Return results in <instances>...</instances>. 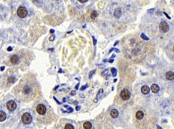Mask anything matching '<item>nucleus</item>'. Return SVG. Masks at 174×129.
Returning <instances> with one entry per match:
<instances>
[{
    "instance_id": "nucleus-8",
    "label": "nucleus",
    "mask_w": 174,
    "mask_h": 129,
    "mask_svg": "<svg viewBox=\"0 0 174 129\" xmlns=\"http://www.w3.org/2000/svg\"><path fill=\"white\" fill-rule=\"evenodd\" d=\"M142 93L143 94H148L149 93V90H150V88L148 87V86H146V85H145V86H143L142 87Z\"/></svg>"
},
{
    "instance_id": "nucleus-5",
    "label": "nucleus",
    "mask_w": 174,
    "mask_h": 129,
    "mask_svg": "<svg viewBox=\"0 0 174 129\" xmlns=\"http://www.w3.org/2000/svg\"><path fill=\"white\" fill-rule=\"evenodd\" d=\"M36 112L40 115H44L46 112H47V108L43 104H39L36 107Z\"/></svg>"
},
{
    "instance_id": "nucleus-16",
    "label": "nucleus",
    "mask_w": 174,
    "mask_h": 129,
    "mask_svg": "<svg viewBox=\"0 0 174 129\" xmlns=\"http://www.w3.org/2000/svg\"><path fill=\"white\" fill-rule=\"evenodd\" d=\"M91 127H92V124H91L90 122H88V121H87V122H85V123L84 124V129H91Z\"/></svg>"
},
{
    "instance_id": "nucleus-11",
    "label": "nucleus",
    "mask_w": 174,
    "mask_h": 129,
    "mask_svg": "<svg viewBox=\"0 0 174 129\" xmlns=\"http://www.w3.org/2000/svg\"><path fill=\"white\" fill-rule=\"evenodd\" d=\"M166 78H167L168 80H173V79H174V73H173V72H171V71L167 72L166 74Z\"/></svg>"
},
{
    "instance_id": "nucleus-12",
    "label": "nucleus",
    "mask_w": 174,
    "mask_h": 129,
    "mask_svg": "<svg viewBox=\"0 0 174 129\" xmlns=\"http://www.w3.org/2000/svg\"><path fill=\"white\" fill-rule=\"evenodd\" d=\"M136 118L138 120H142L143 117H144V113L142 111H141V110H139V111H138L136 113Z\"/></svg>"
},
{
    "instance_id": "nucleus-28",
    "label": "nucleus",
    "mask_w": 174,
    "mask_h": 129,
    "mask_svg": "<svg viewBox=\"0 0 174 129\" xmlns=\"http://www.w3.org/2000/svg\"><path fill=\"white\" fill-rule=\"evenodd\" d=\"M117 43H118V41H117V42H116V43H115V46H116V45H117Z\"/></svg>"
},
{
    "instance_id": "nucleus-18",
    "label": "nucleus",
    "mask_w": 174,
    "mask_h": 129,
    "mask_svg": "<svg viewBox=\"0 0 174 129\" xmlns=\"http://www.w3.org/2000/svg\"><path fill=\"white\" fill-rule=\"evenodd\" d=\"M64 129H74V127H73V125H71V124H67L65 126Z\"/></svg>"
},
{
    "instance_id": "nucleus-2",
    "label": "nucleus",
    "mask_w": 174,
    "mask_h": 129,
    "mask_svg": "<svg viewBox=\"0 0 174 129\" xmlns=\"http://www.w3.org/2000/svg\"><path fill=\"white\" fill-rule=\"evenodd\" d=\"M22 121L23 124H29L31 123L32 121V116L30 115V113H24L23 115H22Z\"/></svg>"
},
{
    "instance_id": "nucleus-14",
    "label": "nucleus",
    "mask_w": 174,
    "mask_h": 129,
    "mask_svg": "<svg viewBox=\"0 0 174 129\" xmlns=\"http://www.w3.org/2000/svg\"><path fill=\"white\" fill-rule=\"evenodd\" d=\"M111 116L113 118H116L118 116V111L115 109H113L112 110H111Z\"/></svg>"
},
{
    "instance_id": "nucleus-21",
    "label": "nucleus",
    "mask_w": 174,
    "mask_h": 129,
    "mask_svg": "<svg viewBox=\"0 0 174 129\" xmlns=\"http://www.w3.org/2000/svg\"><path fill=\"white\" fill-rule=\"evenodd\" d=\"M79 2H80L81 3H84L88 2V0H79Z\"/></svg>"
},
{
    "instance_id": "nucleus-22",
    "label": "nucleus",
    "mask_w": 174,
    "mask_h": 129,
    "mask_svg": "<svg viewBox=\"0 0 174 129\" xmlns=\"http://www.w3.org/2000/svg\"><path fill=\"white\" fill-rule=\"evenodd\" d=\"M54 38H55V36H52L50 38V41H53V40H54Z\"/></svg>"
},
{
    "instance_id": "nucleus-10",
    "label": "nucleus",
    "mask_w": 174,
    "mask_h": 129,
    "mask_svg": "<svg viewBox=\"0 0 174 129\" xmlns=\"http://www.w3.org/2000/svg\"><path fill=\"white\" fill-rule=\"evenodd\" d=\"M10 61L13 64H16L18 61H19V57H18V56H16V55H13V56L10 57Z\"/></svg>"
},
{
    "instance_id": "nucleus-13",
    "label": "nucleus",
    "mask_w": 174,
    "mask_h": 129,
    "mask_svg": "<svg viewBox=\"0 0 174 129\" xmlns=\"http://www.w3.org/2000/svg\"><path fill=\"white\" fill-rule=\"evenodd\" d=\"M6 118V113L2 111V110H0V122H3L5 120Z\"/></svg>"
},
{
    "instance_id": "nucleus-20",
    "label": "nucleus",
    "mask_w": 174,
    "mask_h": 129,
    "mask_svg": "<svg viewBox=\"0 0 174 129\" xmlns=\"http://www.w3.org/2000/svg\"><path fill=\"white\" fill-rule=\"evenodd\" d=\"M111 71L112 72V74H113V76H114V77H115V76H116V73H117V70H116L115 68H112V69L111 70Z\"/></svg>"
},
{
    "instance_id": "nucleus-15",
    "label": "nucleus",
    "mask_w": 174,
    "mask_h": 129,
    "mask_svg": "<svg viewBox=\"0 0 174 129\" xmlns=\"http://www.w3.org/2000/svg\"><path fill=\"white\" fill-rule=\"evenodd\" d=\"M114 15H115V17H117V18L120 17V16H121V15H122V11H121V9H120V8L117 9V10L115 11V13H114Z\"/></svg>"
},
{
    "instance_id": "nucleus-27",
    "label": "nucleus",
    "mask_w": 174,
    "mask_h": 129,
    "mask_svg": "<svg viewBox=\"0 0 174 129\" xmlns=\"http://www.w3.org/2000/svg\"><path fill=\"white\" fill-rule=\"evenodd\" d=\"M109 62H110V63H112V62H113V60H110Z\"/></svg>"
},
{
    "instance_id": "nucleus-6",
    "label": "nucleus",
    "mask_w": 174,
    "mask_h": 129,
    "mask_svg": "<svg viewBox=\"0 0 174 129\" xmlns=\"http://www.w3.org/2000/svg\"><path fill=\"white\" fill-rule=\"evenodd\" d=\"M6 107L9 110L13 111V110H14L16 108V104L13 100H10V101H8L6 104Z\"/></svg>"
},
{
    "instance_id": "nucleus-3",
    "label": "nucleus",
    "mask_w": 174,
    "mask_h": 129,
    "mask_svg": "<svg viewBox=\"0 0 174 129\" xmlns=\"http://www.w3.org/2000/svg\"><path fill=\"white\" fill-rule=\"evenodd\" d=\"M17 14L20 18H24L27 15V10L23 6H20L17 10Z\"/></svg>"
},
{
    "instance_id": "nucleus-4",
    "label": "nucleus",
    "mask_w": 174,
    "mask_h": 129,
    "mask_svg": "<svg viewBox=\"0 0 174 129\" xmlns=\"http://www.w3.org/2000/svg\"><path fill=\"white\" fill-rule=\"evenodd\" d=\"M131 97V94H130V92L129 90H123L122 92H121V94H120V97L123 100H128Z\"/></svg>"
},
{
    "instance_id": "nucleus-9",
    "label": "nucleus",
    "mask_w": 174,
    "mask_h": 129,
    "mask_svg": "<svg viewBox=\"0 0 174 129\" xmlns=\"http://www.w3.org/2000/svg\"><path fill=\"white\" fill-rule=\"evenodd\" d=\"M151 90L154 94H156L159 91V87L157 84H152L151 87Z\"/></svg>"
},
{
    "instance_id": "nucleus-26",
    "label": "nucleus",
    "mask_w": 174,
    "mask_h": 129,
    "mask_svg": "<svg viewBox=\"0 0 174 129\" xmlns=\"http://www.w3.org/2000/svg\"><path fill=\"white\" fill-rule=\"evenodd\" d=\"M12 50L11 47H9V48H8V50Z\"/></svg>"
},
{
    "instance_id": "nucleus-17",
    "label": "nucleus",
    "mask_w": 174,
    "mask_h": 129,
    "mask_svg": "<svg viewBox=\"0 0 174 129\" xmlns=\"http://www.w3.org/2000/svg\"><path fill=\"white\" fill-rule=\"evenodd\" d=\"M98 16V13L96 11H92L91 13V19H95V18Z\"/></svg>"
},
{
    "instance_id": "nucleus-25",
    "label": "nucleus",
    "mask_w": 174,
    "mask_h": 129,
    "mask_svg": "<svg viewBox=\"0 0 174 129\" xmlns=\"http://www.w3.org/2000/svg\"><path fill=\"white\" fill-rule=\"evenodd\" d=\"M75 94V91H74V92H71V95H74Z\"/></svg>"
},
{
    "instance_id": "nucleus-7",
    "label": "nucleus",
    "mask_w": 174,
    "mask_h": 129,
    "mask_svg": "<svg viewBox=\"0 0 174 129\" xmlns=\"http://www.w3.org/2000/svg\"><path fill=\"white\" fill-rule=\"evenodd\" d=\"M159 27H160V29L163 31V32H167L169 29V25L166 23V22H162L159 25Z\"/></svg>"
},
{
    "instance_id": "nucleus-1",
    "label": "nucleus",
    "mask_w": 174,
    "mask_h": 129,
    "mask_svg": "<svg viewBox=\"0 0 174 129\" xmlns=\"http://www.w3.org/2000/svg\"><path fill=\"white\" fill-rule=\"evenodd\" d=\"M39 86L37 81L32 75H26L22 78L14 90L17 97L22 100H31L38 93Z\"/></svg>"
},
{
    "instance_id": "nucleus-19",
    "label": "nucleus",
    "mask_w": 174,
    "mask_h": 129,
    "mask_svg": "<svg viewBox=\"0 0 174 129\" xmlns=\"http://www.w3.org/2000/svg\"><path fill=\"white\" fill-rule=\"evenodd\" d=\"M141 37L143 39V40H149V37H147V36H146L144 33H142V35H141Z\"/></svg>"
},
{
    "instance_id": "nucleus-24",
    "label": "nucleus",
    "mask_w": 174,
    "mask_h": 129,
    "mask_svg": "<svg viewBox=\"0 0 174 129\" xmlns=\"http://www.w3.org/2000/svg\"><path fill=\"white\" fill-rule=\"evenodd\" d=\"M88 87V86H84V87H82L81 90H84V89H85V87Z\"/></svg>"
},
{
    "instance_id": "nucleus-23",
    "label": "nucleus",
    "mask_w": 174,
    "mask_h": 129,
    "mask_svg": "<svg viewBox=\"0 0 174 129\" xmlns=\"http://www.w3.org/2000/svg\"><path fill=\"white\" fill-rule=\"evenodd\" d=\"M153 11H154V9H152V10H149V11H148V13H152Z\"/></svg>"
}]
</instances>
